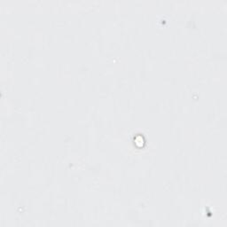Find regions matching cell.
<instances>
[{"mask_svg":"<svg viewBox=\"0 0 227 227\" xmlns=\"http://www.w3.org/2000/svg\"><path fill=\"white\" fill-rule=\"evenodd\" d=\"M145 138L143 136L141 135H138L136 138H135V145L137 147H144V144H145Z\"/></svg>","mask_w":227,"mask_h":227,"instance_id":"cell-1","label":"cell"}]
</instances>
